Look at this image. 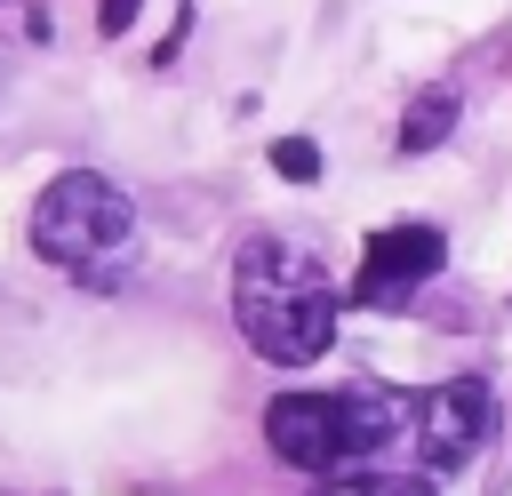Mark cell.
<instances>
[{
  "instance_id": "cell-1",
  "label": "cell",
  "mask_w": 512,
  "mask_h": 496,
  "mask_svg": "<svg viewBox=\"0 0 512 496\" xmlns=\"http://www.w3.org/2000/svg\"><path fill=\"white\" fill-rule=\"evenodd\" d=\"M232 320L256 344V360L272 368H304L336 344V288L320 272V256H304L296 240H240L232 256Z\"/></svg>"
},
{
  "instance_id": "cell-2",
  "label": "cell",
  "mask_w": 512,
  "mask_h": 496,
  "mask_svg": "<svg viewBox=\"0 0 512 496\" xmlns=\"http://www.w3.org/2000/svg\"><path fill=\"white\" fill-rule=\"evenodd\" d=\"M408 408H416V400L368 392V384H352V392H280V400L264 408V440H272L280 464L328 480V472H352V464L384 456V448L400 440Z\"/></svg>"
},
{
  "instance_id": "cell-3",
  "label": "cell",
  "mask_w": 512,
  "mask_h": 496,
  "mask_svg": "<svg viewBox=\"0 0 512 496\" xmlns=\"http://www.w3.org/2000/svg\"><path fill=\"white\" fill-rule=\"evenodd\" d=\"M136 240V208L112 176L96 168H64L40 200H32V248L80 280H112V264L128 256Z\"/></svg>"
},
{
  "instance_id": "cell-4",
  "label": "cell",
  "mask_w": 512,
  "mask_h": 496,
  "mask_svg": "<svg viewBox=\"0 0 512 496\" xmlns=\"http://www.w3.org/2000/svg\"><path fill=\"white\" fill-rule=\"evenodd\" d=\"M440 264H448V240H440L432 224H384V232H368V248H360L352 304H368V312H400Z\"/></svg>"
},
{
  "instance_id": "cell-5",
  "label": "cell",
  "mask_w": 512,
  "mask_h": 496,
  "mask_svg": "<svg viewBox=\"0 0 512 496\" xmlns=\"http://www.w3.org/2000/svg\"><path fill=\"white\" fill-rule=\"evenodd\" d=\"M488 424H496V400H488V384H480V376L432 384V392H424V400L408 408L416 456H424L432 472H456V464H472V448L488 440Z\"/></svg>"
},
{
  "instance_id": "cell-6",
  "label": "cell",
  "mask_w": 512,
  "mask_h": 496,
  "mask_svg": "<svg viewBox=\"0 0 512 496\" xmlns=\"http://www.w3.org/2000/svg\"><path fill=\"white\" fill-rule=\"evenodd\" d=\"M456 88H424L408 112H400V152H432V144H448V128H456Z\"/></svg>"
},
{
  "instance_id": "cell-7",
  "label": "cell",
  "mask_w": 512,
  "mask_h": 496,
  "mask_svg": "<svg viewBox=\"0 0 512 496\" xmlns=\"http://www.w3.org/2000/svg\"><path fill=\"white\" fill-rule=\"evenodd\" d=\"M312 496H432L424 472H328Z\"/></svg>"
},
{
  "instance_id": "cell-8",
  "label": "cell",
  "mask_w": 512,
  "mask_h": 496,
  "mask_svg": "<svg viewBox=\"0 0 512 496\" xmlns=\"http://www.w3.org/2000/svg\"><path fill=\"white\" fill-rule=\"evenodd\" d=\"M272 168H280L288 184H312V176H320V144H312V136H280V144H272Z\"/></svg>"
},
{
  "instance_id": "cell-9",
  "label": "cell",
  "mask_w": 512,
  "mask_h": 496,
  "mask_svg": "<svg viewBox=\"0 0 512 496\" xmlns=\"http://www.w3.org/2000/svg\"><path fill=\"white\" fill-rule=\"evenodd\" d=\"M128 24H136V0H96V32L104 40H120Z\"/></svg>"
}]
</instances>
